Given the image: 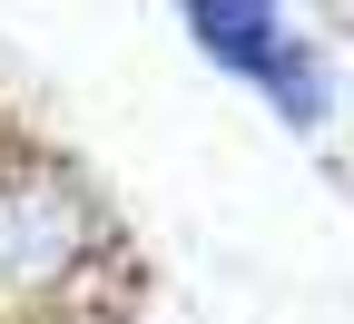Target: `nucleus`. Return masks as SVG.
Wrapping results in <instances>:
<instances>
[{"mask_svg": "<svg viewBox=\"0 0 354 324\" xmlns=\"http://www.w3.org/2000/svg\"><path fill=\"white\" fill-rule=\"evenodd\" d=\"M187 10V30L207 39V59L227 69V79H246V88H266L295 128H315L325 118V88H315V50L286 30V10L276 0H177Z\"/></svg>", "mask_w": 354, "mask_h": 324, "instance_id": "nucleus-2", "label": "nucleus"}, {"mask_svg": "<svg viewBox=\"0 0 354 324\" xmlns=\"http://www.w3.org/2000/svg\"><path fill=\"white\" fill-rule=\"evenodd\" d=\"M109 256V207L59 148H0V324L50 314Z\"/></svg>", "mask_w": 354, "mask_h": 324, "instance_id": "nucleus-1", "label": "nucleus"}]
</instances>
